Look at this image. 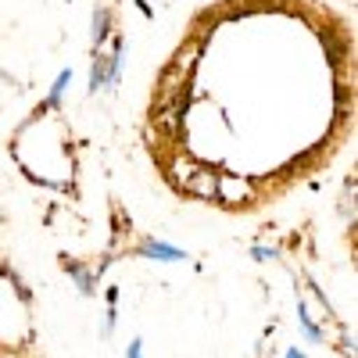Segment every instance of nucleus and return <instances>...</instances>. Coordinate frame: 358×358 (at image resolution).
I'll return each mask as SVG.
<instances>
[{
	"instance_id": "1",
	"label": "nucleus",
	"mask_w": 358,
	"mask_h": 358,
	"mask_svg": "<svg viewBox=\"0 0 358 358\" xmlns=\"http://www.w3.org/2000/svg\"><path fill=\"white\" fill-rule=\"evenodd\" d=\"M355 29L326 0H212L143 104V151L190 204L251 215L330 169L355 129Z\"/></svg>"
},
{
	"instance_id": "2",
	"label": "nucleus",
	"mask_w": 358,
	"mask_h": 358,
	"mask_svg": "<svg viewBox=\"0 0 358 358\" xmlns=\"http://www.w3.org/2000/svg\"><path fill=\"white\" fill-rule=\"evenodd\" d=\"M36 297L0 258V358H43L36 330Z\"/></svg>"
}]
</instances>
